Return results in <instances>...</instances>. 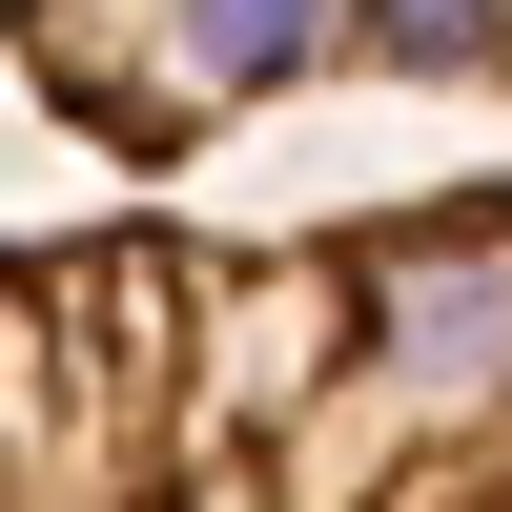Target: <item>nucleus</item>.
Wrapping results in <instances>:
<instances>
[{
	"label": "nucleus",
	"mask_w": 512,
	"mask_h": 512,
	"mask_svg": "<svg viewBox=\"0 0 512 512\" xmlns=\"http://www.w3.org/2000/svg\"><path fill=\"white\" fill-rule=\"evenodd\" d=\"M0 512H512V164L308 226H41Z\"/></svg>",
	"instance_id": "f257e3e1"
},
{
	"label": "nucleus",
	"mask_w": 512,
	"mask_h": 512,
	"mask_svg": "<svg viewBox=\"0 0 512 512\" xmlns=\"http://www.w3.org/2000/svg\"><path fill=\"white\" fill-rule=\"evenodd\" d=\"M21 21V103L82 123L103 164H205L226 123L349 103H512V0H0Z\"/></svg>",
	"instance_id": "f03ea898"
}]
</instances>
